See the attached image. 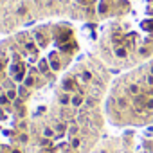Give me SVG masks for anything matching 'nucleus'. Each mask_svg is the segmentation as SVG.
Instances as JSON below:
<instances>
[{
  "label": "nucleus",
  "instance_id": "20e7f679",
  "mask_svg": "<svg viewBox=\"0 0 153 153\" xmlns=\"http://www.w3.org/2000/svg\"><path fill=\"white\" fill-rule=\"evenodd\" d=\"M106 119L123 130L153 126V58L114 78L106 96Z\"/></svg>",
  "mask_w": 153,
  "mask_h": 153
},
{
  "label": "nucleus",
  "instance_id": "0eeeda50",
  "mask_svg": "<svg viewBox=\"0 0 153 153\" xmlns=\"http://www.w3.org/2000/svg\"><path fill=\"white\" fill-rule=\"evenodd\" d=\"M139 153H153V139L146 140V142L142 144V148L139 149Z\"/></svg>",
  "mask_w": 153,
  "mask_h": 153
},
{
  "label": "nucleus",
  "instance_id": "423d86ee",
  "mask_svg": "<svg viewBox=\"0 0 153 153\" xmlns=\"http://www.w3.org/2000/svg\"><path fill=\"white\" fill-rule=\"evenodd\" d=\"M140 144L133 131L124 130L123 133L105 135L88 153H139Z\"/></svg>",
  "mask_w": 153,
  "mask_h": 153
},
{
  "label": "nucleus",
  "instance_id": "7ed1b4c3",
  "mask_svg": "<svg viewBox=\"0 0 153 153\" xmlns=\"http://www.w3.org/2000/svg\"><path fill=\"white\" fill-rule=\"evenodd\" d=\"M92 27L90 52L112 72L153 58V0H99Z\"/></svg>",
  "mask_w": 153,
  "mask_h": 153
},
{
  "label": "nucleus",
  "instance_id": "f257e3e1",
  "mask_svg": "<svg viewBox=\"0 0 153 153\" xmlns=\"http://www.w3.org/2000/svg\"><path fill=\"white\" fill-rule=\"evenodd\" d=\"M74 22H45L0 40V153H31V126L81 56Z\"/></svg>",
  "mask_w": 153,
  "mask_h": 153
},
{
  "label": "nucleus",
  "instance_id": "f03ea898",
  "mask_svg": "<svg viewBox=\"0 0 153 153\" xmlns=\"http://www.w3.org/2000/svg\"><path fill=\"white\" fill-rule=\"evenodd\" d=\"M114 72L92 52L59 78L31 126V153H88L106 128Z\"/></svg>",
  "mask_w": 153,
  "mask_h": 153
},
{
  "label": "nucleus",
  "instance_id": "39448f33",
  "mask_svg": "<svg viewBox=\"0 0 153 153\" xmlns=\"http://www.w3.org/2000/svg\"><path fill=\"white\" fill-rule=\"evenodd\" d=\"M56 20L78 22V0H0V40Z\"/></svg>",
  "mask_w": 153,
  "mask_h": 153
}]
</instances>
